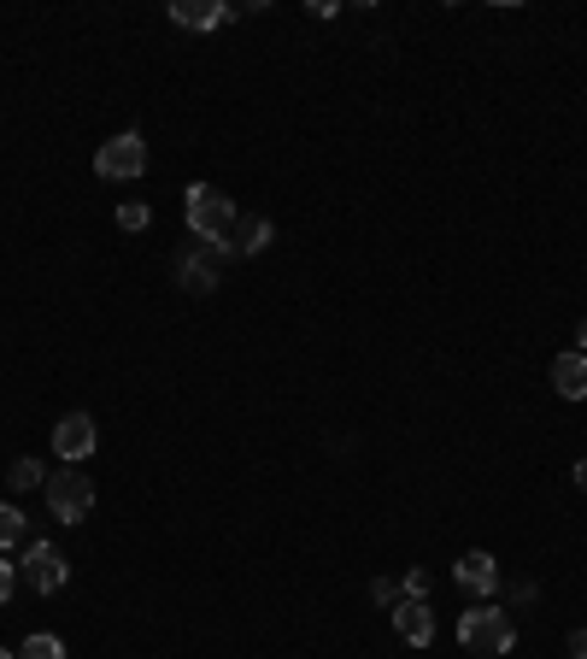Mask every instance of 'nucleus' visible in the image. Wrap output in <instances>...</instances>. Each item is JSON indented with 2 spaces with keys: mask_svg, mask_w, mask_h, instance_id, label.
<instances>
[{
  "mask_svg": "<svg viewBox=\"0 0 587 659\" xmlns=\"http://www.w3.org/2000/svg\"><path fill=\"white\" fill-rule=\"evenodd\" d=\"M452 583L465 594H476V601H488V594L499 589V560H494V553H481V548H470L465 560L452 565Z\"/></svg>",
  "mask_w": 587,
  "mask_h": 659,
  "instance_id": "obj_7",
  "label": "nucleus"
},
{
  "mask_svg": "<svg viewBox=\"0 0 587 659\" xmlns=\"http://www.w3.org/2000/svg\"><path fill=\"white\" fill-rule=\"evenodd\" d=\"M388 612H394L400 642H411V648H429L435 642V607L429 601H400V607H388Z\"/></svg>",
  "mask_w": 587,
  "mask_h": 659,
  "instance_id": "obj_10",
  "label": "nucleus"
},
{
  "mask_svg": "<svg viewBox=\"0 0 587 659\" xmlns=\"http://www.w3.org/2000/svg\"><path fill=\"white\" fill-rule=\"evenodd\" d=\"M171 18L182 30H218L236 18V7H223V0H171Z\"/></svg>",
  "mask_w": 587,
  "mask_h": 659,
  "instance_id": "obj_11",
  "label": "nucleus"
},
{
  "mask_svg": "<svg viewBox=\"0 0 587 659\" xmlns=\"http://www.w3.org/2000/svg\"><path fill=\"white\" fill-rule=\"evenodd\" d=\"M18 577H24L36 594H59V589H66V577H71V565H66V553H59L53 542H30Z\"/></svg>",
  "mask_w": 587,
  "mask_h": 659,
  "instance_id": "obj_6",
  "label": "nucleus"
},
{
  "mask_svg": "<svg viewBox=\"0 0 587 659\" xmlns=\"http://www.w3.org/2000/svg\"><path fill=\"white\" fill-rule=\"evenodd\" d=\"M18 659H66V642L59 636H48V630H36L24 648H18Z\"/></svg>",
  "mask_w": 587,
  "mask_h": 659,
  "instance_id": "obj_14",
  "label": "nucleus"
},
{
  "mask_svg": "<svg viewBox=\"0 0 587 659\" xmlns=\"http://www.w3.org/2000/svg\"><path fill=\"white\" fill-rule=\"evenodd\" d=\"M570 659H587V630H576V636H570Z\"/></svg>",
  "mask_w": 587,
  "mask_h": 659,
  "instance_id": "obj_19",
  "label": "nucleus"
},
{
  "mask_svg": "<svg viewBox=\"0 0 587 659\" xmlns=\"http://www.w3.org/2000/svg\"><path fill=\"white\" fill-rule=\"evenodd\" d=\"M94 171L107 177V183H136V177L147 171V141H141V130H123V136H112L107 148L94 154Z\"/></svg>",
  "mask_w": 587,
  "mask_h": 659,
  "instance_id": "obj_5",
  "label": "nucleus"
},
{
  "mask_svg": "<svg viewBox=\"0 0 587 659\" xmlns=\"http://www.w3.org/2000/svg\"><path fill=\"white\" fill-rule=\"evenodd\" d=\"M41 494H48V512H53L59 524H82V519H89V506H94L89 471H48Z\"/></svg>",
  "mask_w": 587,
  "mask_h": 659,
  "instance_id": "obj_3",
  "label": "nucleus"
},
{
  "mask_svg": "<svg viewBox=\"0 0 587 659\" xmlns=\"http://www.w3.org/2000/svg\"><path fill=\"white\" fill-rule=\"evenodd\" d=\"M223 242H188L182 254H177V283L188 288V295H212V288L223 283Z\"/></svg>",
  "mask_w": 587,
  "mask_h": 659,
  "instance_id": "obj_4",
  "label": "nucleus"
},
{
  "mask_svg": "<svg viewBox=\"0 0 587 659\" xmlns=\"http://www.w3.org/2000/svg\"><path fill=\"white\" fill-rule=\"evenodd\" d=\"M265 247H270V218H265V213L236 218V230L223 236V254H229V259H253V254H265Z\"/></svg>",
  "mask_w": 587,
  "mask_h": 659,
  "instance_id": "obj_9",
  "label": "nucleus"
},
{
  "mask_svg": "<svg viewBox=\"0 0 587 659\" xmlns=\"http://www.w3.org/2000/svg\"><path fill=\"white\" fill-rule=\"evenodd\" d=\"M458 642H465V653H481V659L511 653V642H517L511 612H499V607H488V601H476L465 618H458Z\"/></svg>",
  "mask_w": 587,
  "mask_h": 659,
  "instance_id": "obj_1",
  "label": "nucleus"
},
{
  "mask_svg": "<svg viewBox=\"0 0 587 659\" xmlns=\"http://www.w3.org/2000/svg\"><path fill=\"white\" fill-rule=\"evenodd\" d=\"M147 224H153V213H147L141 200H123L118 206V230H147Z\"/></svg>",
  "mask_w": 587,
  "mask_h": 659,
  "instance_id": "obj_16",
  "label": "nucleus"
},
{
  "mask_svg": "<svg viewBox=\"0 0 587 659\" xmlns=\"http://www.w3.org/2000/svg\"><path fill=\"white\" fill-rule=\"evenodd\" d=\"M12 589H18V565H12V560H0V607L12 601Z\"/></svg>",
  "mask_w": 587,
  "mask_h": 659,
  "instance_id": "obj_18",
  "label": "nucleus"
},
{
  "mask_svg": "<svg viewBox=\"0 0 587 659\" xmlns=\"http://www.w3.org/2000/svg\"><path fill=\"white\" fill-rule=\"evenodd\" d=\"M576 489H587V460H576Z\"/></svg>",
  "mask_w": 587,
  "mask_h": 659,
  "instance_id": "obj_20",
  "label": "nucleus"
},
{
  "mask_svg": "<svg viewBox=\"0 0 587 659\" xmlns=\"http://www.w3.org/2000/svg\"><path fill=\"white\" fill-rule=\"evenodd\" d=\"M0 659H12V653H7V648H0Z\"/></svg>",
  "mask_w": 587,
  "mask_h": 659,
  "instance_id": "obj_22",
  "label": "nucleus"
},
{
  "mask_svg": "<svg viewBox=\"0 0 587 659\" xmlns=\"http://www.w3.org/2000/svg\"><path fill=\"white\" fill-rule=\"evenodd\" d=\"M576 342H581V354H587V324H581V330H576Z\"/></svg>",
  "mask_w": 587,
  "mask_h": 659,
  "instance_id": "obj_21",
  "label": "nucleus"
},
{
  "mask_svg": "<svg viewBox=\"0 0 587 659\" xmlns=\"http://www.w3.org/2000/svg\"><path fill=\"white\" fill-rule=\"evenodd\" d=\"M24 535H30V519H24V512H18V506H0V553L18 548Z\"/></svg>",
  "mask_w": 587,
  "mask_h": 659,
  "instance_id": "obj_13",
  "label": "nucleus"
},
{
  "mask_svg": "<svg viewBox=\"0 0 587 659\" xmlns=\"http://www.w3.org/2000/svg\"><path fill=\"white\" fill-rule=\"evenodd\" d=\"M188 236L195 242H223L229 230H236V206H229V195L223 189H206V183H195V189H188Z\"/></svg>",
  "mask_w": 587,
  "mask_h": 659,
  "instance_id": "obj_2",
  "label": "nucleus"
},
{
  "mask_svg": "<svg viewBox=\"0 0 587 659\" xmlns=\"http://www.w3.org/2000/svg\"><path fill=\"white\" fill-rule=\"evenodd\" d=\"M553 388L564 401H587V354H558L553 360Z\"/></svg>",
  "mask_w": 587,
  "mask_h": 659,
  "instance_id": "obj_12",
  "label": "nucleus"
},
{
  "mask_svg": "<svg viewBox=\"0 0 587 659\" xmlns=\"http://www.w3.org/2000/svg\"><path fill=\"white\" fill-rule=\"evenodd\" d=\"M370 594H376L382 607H400V601H406V589H400V583H388V577H382V583H370Z\"/></svg>",
  "mask_w": 587,
  "mask_h": 659,
  "instance_id": "obj_17",
  "label": "nucleus"
},
{
  "mask_svg": "<svg viewBox=\"0 0 587 659\" xmlns=\"http://www.w3.org/2000/svg\"><path fill=\"white\" fill-rule=\"evenodd\" d=\"M41 483H48V465L41 460H18L12 465V489H41Z\"/></svg>",
  "mask_w": 587,
  "mask_h": 659,
  "instance_id": "obj_15",
  "label": "nucleus"
},
{
  "mask_svg": "<svg viewBox=\"0 0 587 659\" xmlns=\"http://www.w3.org/2000/svg\"><path fill=\"white\" fill-rule=\"evenodd\" d=\"M53 453H59V460H89V453H94V419H89V412H66V419H59L53 424Z\"/></svg>",
  "mask_w": 587,
  "mask_h": 659,
  "instance_id": "obj_8",
  "label": "nucleus"
}]
</instances>
